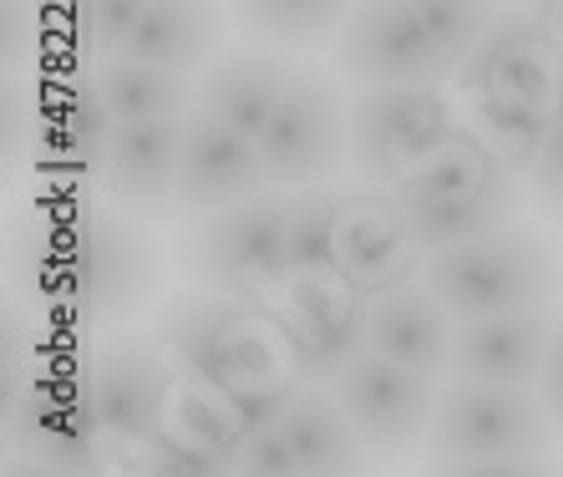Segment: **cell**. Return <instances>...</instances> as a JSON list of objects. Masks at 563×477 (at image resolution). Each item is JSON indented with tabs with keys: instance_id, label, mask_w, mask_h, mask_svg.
I'll return each instance as SVG.
<instances>
[{
	"instance_id": "ba28073f",
	"label": "cell",
	"mask_w": 563,
	"mask_h": 477,
	"mask_svg": "<svg viewBox=\"0 0 563 477\" xmlns=\"http://www.w3.org/2000/svg\"><path fill=\"white\" fill-rule=\"evenodd\" d=\"M87 407L97 411L112 447H143L173 422L184 381L163 356L157 335H112L77 360Z\"/></svg>"
},
{
	"instance_id": "d4e9b609",
	"label": "cell",
	"mask_w": 563,
	"mask_h": 477,
	"mask_svg": "<svg viewBox=\"0 0 563 477\" xmlns=\"http://www.w3.org/2000/svg\"><path fill=\"white\" fill-rule=\"evenodd\" d=\"M351 188L310 184L289 193V275H341V219Z\"/></svg>"
},
{
	"instance_id": "2e32d148",
	"label": "cell",
	"mask_w": 563,
	"mask_h": 477,
	"mask_svg": "<svg viewBox=\"0 0 563 477\" xmlns=\"http://www.w3.org/2000/svg\"><path fill=\"white\" fill-rule=\"evenodd\" d=\"M553 325H559V306L457 320V331H452V376L538 391L543 360H549L553 345Z\"/></svg>"
},
{
	"instance_id": "8d00e7d4",
	"label": "cell",
	"mask_w": 563,
	"mask_h": 477,
	"mask_svg": "<svg viewBox=\"0 0 563 477\" xmlns=\"http://www.w3.org/2000/svg\"><path fill=\"white\" fill-rule=\"evenodd\" d=\"M503 5H518V0H503Z\"/></svg>"
},
{
	"instance_id": "484cf974",
	"label": "cell",
	"mask_w": 563,
	"mask_h": 477,
	"mask_svg": "<svg viewBox=\"0 0 563 477\" xmlns=\"http://www.w3.org/2000/svg\"><path fill=\"white\" fill-rule=\"evenodd\" d=\"M289 356H295V371L305 381H335V376L351 366L361 351H366V306L355 315H341V320H320V325H289Z\"/></svg>"
},
{
	"instance_id": "e575fe53",
	"label": "cell",
	"mask_w": 563,
	"mask_h": 477,
	"mask_svg": "<svg viewBox=\"0 0 563 477\" xmlns=\"http://www.w3.org/2000/svg\"><path fill=\"white\" fill-rule=\"evenodd\" d=\"M533 15H538V21H543V26H549V36L563 46V0H538V5H533Z\"/></svg>"
},
{
	"instance_id": "d6a6232c",
	"label": "cell",
	"mask_w": 563,
	"mask_h": 477,
	"mask_svg": "<svg viewBox=\"0 0 563 477\" xmlns=\"http://www.w3.org/2000/svg\"><path fill=\"white\" fill-rule=\"evenodd\" d=\"M239 473H254V477H295L300 473V457L289 447L285 426H264V432L244 437V447H239Z\"/></svg>"
},
{
	"instance_id": "8992f818",
	"label": "cell",
	"mask_w": 563,
	"mask_h": 477,
	"mask_svg": "<svg viewBox=\"0 0 563 477\" xmlns=\"http://www.w3.org/2000/svg\"><path fill=\"white\" fill-rule=\"evenodd\" d=\"M178 265L198 290L269 306L289 279V193H250L219 213H203L178 239Z\"/></svg>"
},
{
	"instance_id": "5bb4252c",
	"label": "cell",
	"mask_w": 563,
	"mask_h": 477,
	"mask_svg": "<svg viewBox=\"0 0 563 477\" xmlns=\"http://www.w3.org/2000/svg\"><path fill=\"white\" fill-rule=\"evenodd\" d=\"M452 81L472 102L498 97V102L553 107L563 92V46L549 36V26L533 11L498 15Z\"/></svg>"
},
{
	"instance_id": "7402d4cb",
	"label": "cell",
	"mask_w": 563,
	"mask_h": 477,
	"mask_svg": "<svg viewBox=\"0 0 563 477\" xmlns=\"http://www.w3.org/2000/svg\"><path fill=\"white\" fill-rule=\"evenodd\" d=\"M87 77L97 81L107 112L118 122H143V118H188L198 107V87L188 71L153 67V62H132V56L112 52L102 62H87Z\"/></svg>"
},
{
	"instance_id": "4316f807",
	"label": "cell",
	"mask_w": 563,
	"mask_h": 477,
	"mask_svg": "<svg viewBox=\"0 0 563 477\" xmlns=\"http://www.w3.org/2000/svg\"><path fill=\"white\" fill-rule=\"evenodd\" d=\"M472 127L487 137V143L498 147L503 158L512 163L518 173H528V163L538 158V147L543 137L553 133V107H528V102H498V97H487V102H472Z\"/></svg>"
},
{
	"instance_id": "9c48e42d",
	"label": "cell",
	"mask_w": 563,
	"mask_h": 477,
	"mask_svg": "<svg viewBox=\"0 0 563 477\" xmlns=\"http://www.w3.org/2000/svg\"><path fill=\"white\" fill-rule=\"evenodd\" d=\"M462 127L442 87H361L351 97V168L396 188Z\"/></svg>"
},
{
	"instance_id": "7c38bea8",
	"label": "cell",
	"mask_w": 563,
	"mask_h": 477,
	"mask_svg": "<svg viewBox=\"0 0 563 477\" xmlns=\"http://www.w3.org/2000/svg\"><path fill=\"white\" fill-rule=\"evenodd\" d=\"M335 401L345 407L351 426L361 432L371 457H417L427 447L437 411V376H421L401 360L380 356V351H361L335 381H330Z\"/></svg>"
},
{
	"instance_id": "ac0fdd59",
	"label": "cell",
	"mask_w": 563,
	"mask_h": 477,
	"mask_svg": "<svg viewBox=\"0 0 563 477\" xmlns=\"http://www.w3.org/2000/svg\"><path fill=\"white\" fill-rule=\"evenodd\" d=\"M452 331L457 320L421 275L366 295V351H380L421 376L452 371Z\"/></svg>"
},
{
	"instance_id": "603a6c76",
	"label": "cell",
	"mask_w": 563,
	"mask_h": 477,
	"mask_svg": "<svg viewBox=\"0 0 563 477\" xmlns=\"http://www.w3.org/2000/svg\"><path fill=\"white\" fill-rule=\"evenodd\" d=\"M279 426H285L289 447L300 457V473H361L366 467V442L351 426L335 391H310L305 386Z\"/></svg>"
},
{
	"instance_id": "3957f363",
	"label": "cell",
	"mask_w": 563,
	"mask_h": 477,
	"mask_svg": "<svg viewBox=\"0 0 563 477\" xmlns=\"http://www.w3.org/2000/svg\"><path fill=\"white\" fill-rule=\"evenodd\" d=\"M391 193L407 213V229L421 254H437L498 224H512L528 203V178L472 122H462Z\"/></svg>"
},
{
	"instance_id": "277c9868",
	"label": "cell",
	"mask_w": 563,
	"mask_h": 477,
	"mask_svg": "<svg viewBox=\"0 0 563 477\" xmlns=\"http://www.w3.org/2000/svg\"><path fill=\"white\" fill-rule=\"evenodd\" d=\"M559 426L528 386L457 381L437 397L427 463L437 473H553L559 467Z\"/></svg>"
},
{
	"instance_id": "30bf717a",
	"label": "cell",
	"mask_w": 563,
	"mask_h": 477,
	"mask_svg": "<svg viewBox=\"0 0 563 477\" xmlns=\"http://www.w3.org/2000/svg\"><path fill=\"white\" fill-rule=\"evenodd\" d=\"M260 153L269 168V184L310 188L330 184L351 158V102L341 97L335 77L305 62L289 81L285 102L264 122Z\"/></svg>"
},
{
	"instance_id": "d590c367",
	"label": "cell",
	"mask_w": 563,
	"mask_h": 477,
	"mask_svg": "<svg viewBox=\"0 0 563 477\" xmlns=\"http://www.w3.org/2000/svg\"><path fill=\"white\" fill-rule=\"evenodd\" d=\"M553 118H563V92H559V102H553Z\"/></svg>"
},
{
	"instance_id": "1f68e13d",
	"label": "cell",
	"mask_w": 563,
	"mask_h": 477,
	"mask_svg": "<svg viewBox=\"0 0 563 477\" xmlns=\"http://www.w3.org/2000/svg\"><path fill=\"white\" fill-rule=\"evenodd\" d=\"M523 178H528V193H533V203L563 229V118L553 122V133L543 137V147H538V158L528 163Z\"/></svg>"
},
{
	"instance_id": "f546056e",
	"label": "cell",
	"mask_w": 563,
	"mask_h": 477,
	"mask_svg": "<svg viewBox=\"0 0 563 477\" xmlns=\"http://www.w3.org/2000/svg\"><path fill=\"white\" fill-rule=\"evenodd\" d=\"M5 178H15L21 168H31V147H36V122H41V77L36 71H5Z\"/></svg>"
},
{
	"instance_id": "44dd1931",
	"label": "cell",
	"mask_w": 563,
	"mask_h": 477,
	"mask_svg": "<svg viewBox=\"0 0 563 477\" xmlns=\"http://www.w3.org/2000/svg\"><path fill=\"white\" fill-rule=\"evenodd\" d=\"M223 21L229 15L219 0H147V11L122 41V56L194 77L223 52Z\"/></svg>"
},
{
	"instance_id": "7a4b0ae2",
	"label": "cell",
	"mask_w": 563,
	"mask_h": 477,
	"mask_svg": "<svg viewBox=\"0 0 563 477\" xmlns=\"http://www.w3.org/2000/svg\"><path fill=\"white\" fill-rule=\"evenodd\" d=\"M153 335L188 371V381L219 401L300 376L289 356L285 315L275 320L269 306H250V300H229L213 290L178 295L157 310Z\"/></svg>"
},
{
	"instance_id": "83f0119b",
	"label": "cell",
	"mask_w": 563,
	"mask_h": 477,
	"mask_svg": "<svg viewBox=\"0 0 563 477\" xmlns=\"http://www.w3.org/2000/svg\"><path fill=\"white\" fill-rule=\"evenodd\" d=\"M143 11L147 0H62L66 52L77 62H102V56L122 52V41Z\"/></svg>"
},
{
	"instance_id": "e0dca14e",
	"label": "cell",
	"mask_w": 563,
	"mask_h": 477,
	"mask_svg": "<svg viewBox=\"0 0 563 477\" xmlns=\"http://www.w3.org/2000/svg\"><path fill=\"white\" fill-rule=\"evenodd\" d=\"M188 118L118 122L112 153L102 163V193L143 219H168L178 209V158H184Z\"/></svg>"
},
{
	"instance_id": "d6986e66",
	"label": "cell",
	"mask_w": 563,
	"mask_h": 477,
	"mask_svg": "<svg viewBox=\"0 0 563 477\" xmlns=\"http://www.w3.org/2000/svg\"><path fill=\"white\" fill-rule=\"evenodd\" d=\"M295 71H300V62L289 52L250 36L244 46H223L209 67H203V77H198V107L223 118L229 127H239V133L260 137L264 122L275 118V107L285 102Z\"/></svg>"
},
{
	"instance_id": "6da1fadb",
	"label": "cell",
	"mask_w": 563,
	"mask_h": 477,
	"mask_svg": "<svg viewBox=\"0 0 563 477\" xmlns=\"http://www.w3.org/2000/svg\"><path fill=\"white\" fill-rule=\"evenodd\" d=\"M157 239L122 203L52 199L11 234V279L26 306L71 331H107L157 290Z\"/></svg>"
},
{
	"instance_id": "8fae6325",
	"label": "cell",
	"mask_w": 563,
	"mask_h": 477,
	"mask_svg": "<svg viewBox=\"0 0 563 477\" xmlns=\"http://www.w3.org/2000/svg\"><path fill=\"white\" fill-rule=\"evenodd\" d=\"M330 67L355 87H442L457 77L411 0H355L330 41Z\"/></svg>"
},
{
	"instance_id": "836d02e7",
	"label": "cell",
	"mask_w": 563,
	"mask_h": 477,
	"mask_svg": "<svg viewBox=\"0 0 563 477\" xmlns=\"http://www.w3.org/2000/svg\"><path fill=\"white\" fill-rule=\"evenodd\" d=\"M538 397H543V407H549L553 426H559V437H563V310H559V325H553V345H549V360H543Z\"/></svg>"
},
{
	"instance_id": "5b68a950",
	"label": "cell",
	"mask_w": 563,
	"mask_h": 477,
	"mask_svg": "<svg viewBox=\"0 0 563 477\" xmlns=\"http://www.w3.org/2000/svg\"><path fill=\"white\" fill-rule=\"evenodd\" d=\"M421 279L437 290L452 320L503 315V310L559 306L563 295V239L543 224L512 219L487 234L427 254Z\"/></svg>"
},
{
	"instance_id": "f1b7e54d",
	"label": "cell",
	"mask_w": 563,
	"mask_h": 477,
	"mask_svg": "<svg viewBox=\"0 0 563 477\" xmlns=\"http://www.w3.org/2000/svg\"><path fill=\"white\" fill-rule=\"evenodd\" d=\"M411 11L421 15V26L432 31L446 62L462 67L472 46L487 36V26L498 21V0H411Z\"/></svg>"
},
{
	"instance_id": "4dcf8cb0",
	"label": "cell",
	"mask_w": 563,
	"mask_h": 477,
	"mask_svg": "<svg viewBox=\"0 0 563 477\" xmlns=\"http://www.w3.org/2000/svg\"><path fill=\"white\" fill-rule=\"evenodd\" d=\"M0 52H5V71H31L36 67V56L46 52V31H52V0H0Z\"/></svg>"
},
{
	"instance_id": "52a82bcc",
	"label": "cell",
	"mask_w": 563,
	"mask_h": 477,
	"mask_svg": "<svg viewBox=\"0 0 563 477\" xmlns=\"http://www.w3.org/2000/svg\"><path fill=\"white\" fill-rule=\"evenodd\" d=\"M5 442L31 467L52 473H92L112 452L97 411L77 381V360L31 356L21 371L5 366Z\"/></svg>"
},
{
	"instance_id": "4fadbf2b",
	"label": "cell",
	"mask_w": 563,
	"mask_h": 477,
	"mask_svg": "<svg viewBox=\"0 0 563 477\" xmlns=\"http://www.w3.org/2000/svg\"><path fill=\"white\" fill-rule=\"evenodd\" d=\"M118 137V118L87 71H46L41 77V122L31 147V173L46 184H102V163Z\"/></svg>"
},
{
	"instance_id": "9a60e30c",
	"label": "cell",
	"mask_w": 563,
	"mask_h": 477,
	"mask_svg": "<svg viewBox=\"0 0 563 477\" xmlns=\"http://www.w3.org/2000/svg\"><path fill=\"white\" fill-rule=\"evenodd\" d=\"M269 184V168H264L260 137L239 133L223 118L194 107L188 112V133H184V158H178V209L173 219H203V213H219L229 203L250 199Z\"/></svg>"
},
{
	"instance_id": "cb8c5ba5",
	"label": "cell",
	"mask_w": 563,
	"mask_h": 477,
	"mask_svg": "<svg viewBox=\"0 0 563 477\" xmlns=\"http://www.w3.org/2000/svg\"><path fill=\"white\" fill-rule=\"evenodd\" d=\"M355 0H229V15L254 41L279 52H320L335 41Z\"/></svg>"
},
{
	"instance_id": "ffe728a7",
	"label": "cell",
	"mask_w": 563,
	"mask_h": 477,
	"mask_svg": "<svg viewBox=\"0 0 563 477\" xmlns=\"http://www.w3.org/2000/svg\"><path fill=\"white\" fill-rule=\"evenodd\" d=\"M421 244L411 239L407 213L396 203V193L376 184L351 188V203H345L341 219V275L351 279L361 295H376L386 285H401V279L417 275Z\"/></svg>"
}]
</instances>
